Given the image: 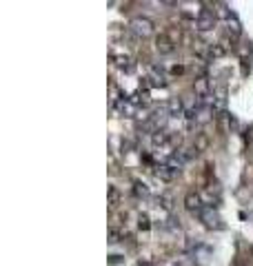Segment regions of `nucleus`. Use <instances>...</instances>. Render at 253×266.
I'll use <instances>...</instances> for the list:
<instances>
[{
  "label": "nucleus",
  "mask_w": 253,
  "mask_h": 266,
  "mask_svg": "<svg viewBox=\"0 0 253 266\" xmlns=\"http://www.w3.org/2000/svg\"><path fill=\"white\" fill-rule=\"evenodd\" d=\"M184 206L189 208V211H200L202 208V195L196 193V191H189V193L184 195Z\"/></svg>",
  "instance_id": "obj_5"
},
{
  "label": "nucleus",
  "mask_w": 253,
  "mask_h": 266,
  "mask_svg": "<svg viewBox=\"0 0 253 266\" xmlns=\"http://www.w3.org/2000/svg\"><path fill=\"white\" fill-rule=\"evenodd\" d=\"M176 175H178V171H173L169 164H158V166H156V178L164 180V182H171Z\"/></svg>",
  "instance_id": "obj_7"
},
{
  "label": "nucleus",
  "mask_w": 253,
  "mask_h": 266,
  "mask_svg": "<svg viewBox=\"0 0 253 266\" xmlns=\"http://www.w3.org/2000/svg\"><path fill=\"white\" fill-rule=\"evenodd\" d=\"M209 149V136L207 133H198L196 136V142H193V151L196 153H202V151Z\"/></svg>",
  "instance_id": "obj_10"
},
{
  "label": "nucleus",
  "mask_w": 253,
  "mask_h": 266,
  "mask_svg": "<svg viewBox=\"0 0 253 266\" xmlns=\"http://www.w3.org/2000/svg\"><path fill=\"white\" fill-rule=\"evenodd\" d=\"M215 7H218V9H215L213 14L218 16V18H222V20H231V18H233V16H231V11L227 9V5H215Z\"/></svg>",
  "instance_id": "obj_12"
},
{
  "label": "nucleus",
  "mask_w": 253,
  "mask_h": 266,
  "mask_svg": "<svg viewBox=\"0 0 253 266\" xmlns=\"http://www.w3.org/2000/svg\"><path fill=\"white\" fill-rule=\"evenodd\" d=\"M191 49H193V53H196V56H200V58H207V56L211 53V47L205 42V40H200V38L193 40V42H191Z\"/></svg>",
  "instance_id": "obj_8"
},
{
  "label": "nucleus",
  "mask_w": 253,
  "mask_h": 266,
  "mask_svg": "<svg viewBox=\"0 0 253 266\" xmlns=\"http://www.w3.org/2000/svg\"><path fill=\"white\" fill-rule=\"evenodd\" d=\"M198 218H200L202 222H205V226H209V228H222V220H220L218 211H215L213 206L200 208V211H198Z\"/></svg>",
  "instance_id": "obj_2"
},
{
  "label": "nucleus",
  "mask_w": 253,
  "mask_h": 266,
  "mask_svg": "<svg viewBox=\"0 0 253 266\" xmlns=\"http://www.w3.org/2000/svg\"><path fill=\"white\" fill-rule=\"evenodd\" d=\"M213 24H215V14L209 9H205L196 20V29L198 31H209V29H213Z\"/></svg>",
  "instance_id": "obj_3"
},
{
  "label": "nucleus",
  "mask_w": 253,
  "mask_h": 266,
  "mask_svg": "<svg viewBox=\"0 0 253 266\" xmlns=\"http://www.w3.org/2000/svg\"><path fill=\"white\" fill-rule=\"evenodd\" d=\"M138 224H140V228H144V231H149V226H151V224H149V215H140V220H138Z\"/></svg>",
  "instance_id": "obj_15"
},
{
  "label": "nucleus",
  "mask_w": 253,
  "mask_h": 266,
  "mask_svg": "<svg viewBox=\"0 0 253 266\" xmlns=\"http://www.w3.org/2000/svg\"><path fill=\"white\" fill-rule=\"evenodd\" d=\"M114 60H115V64H118V67H122V69H131V64H129L131 60L127 58V56H115Z\"/></svg>",
  "instance_id": "obj_14"
},
{
  "label": "nucleus",
  "mask_w": 253,
  "mask_h": 266,
  "mask_svg": "<svg viewBox=\"0 0 253 266\" xmlns=\"http://www.w3.org/2000/svg\"><path fill=\"white\" fill-rule=\"evenodd\" d=\"M156 51L160 53V56H169V53L176 51V44L171 42V38H169L167 34H160L156 38Z\"/></svg>",
  "instance_id": "obj_4"
},
{
  "label": "nucleus",
  "mask_w": 253,
  "mask_h": 266,
  "mask_svg": "<svg viewBox=\"0 0 253 266\" xmlns=\"http://www.w3.org/2000/svg\"><path fill=\"white\" fill-rule=\"evenodd\" d=\"M227 27H229V34L233 36V38H238V36H240V31H242V29H240V24H238V20H235V18L227 20Z\"/></svg>",
  "instance_id": "obj_13"
},
{
  "label": "nucleus",
  "mask_w": 253,
  "mask_h": 266,
  "mask_svg": "<svg viewBox=\"0 0 253 266\" xmlns=\"http://www.w3.org/2000/svg\"><path fill=\"white\" fill-rule=\"evenodd\" d=\"M129 29L134 36H138V38H149V36H153V22L149 18H142V16H138V18H134L129 22Z\"/></svg>",
  "instance_id": "obj_1"
},
{
  "label": "nucleus",
  "mask_w": 253,
  "mask_h": 266,
  "mask_svg": "<svg viewBox=\"0 0 253 266\" xmlns=\"http://www.w3.org/2000/svg\"><path fill=\"white\" fill-rule=\"evenodd\" d=\"M147 80H151L153 87H167V80H164V73L158 71L156 67H151V71H149V78Z\"/></svg>",
  "instance_id": "obj_9"
},
{
  "label": "nucleus",
  "mask_w": 253,
  "mask_h": 266,
  "mask_svg": "<svg viewBox=\"0 0 253 266\" xmlns=\"http://www.w3.org/2000/svg\"><path fill=\"white\" fill-rule=\"evenodd\" d=\"M193 89H196V93L200 98H207V96H209V89H211L209 78H205V76L196 78V80H193Z\"/></svg>",
  "instance_id": "obj_6"
},
{
  "label": "nucleus",
  "mask_w": 253,
  "mask_h": 266,
  "mask_svg": "<svg viewBox=\"0 0 253 266\" xmlns=\"http://www.w3.org/2000/svg\"><path fill=\"white\" fill-rule=\"evenodd\" d=\"M167 109H169L171 116H182V111H184V109H182V102L178 100V98H171V100H169Z\"/></svg>",
  "instance_id": "obj_11"
},
{
  "label": "nucleus",
  "mask_w": 253,
  "mask_h": 266,
  "mask_svg": "<svg viewBox=\"0 0 253 266\" xmlns=\"http://www.w3.org/2000/svg\"><path fill=\"white\" fill-rule=\"evenodd\" d=\"M176 266H193V260H189V257H182L180 262H176Z\"/></svg>",
  "instance_id": "obj_16"
},
{
  "label": "nucleus",
  "mask_w": 253,
  "mask_h": 266,
  "mask_svg": "<svg viewBox=\"0 0 253 266\" xmlns=\"http://www.w3.org/2000/svg\"><path fill=\"white\" fill-rule=\"evenodd\" d=\"M136 186H138V189H136V191H138L140 195H147V193H149V191H147V186H144V184H136Z\"/></svg>",
  "instance_id": "obj_17"
}]
</instances>
